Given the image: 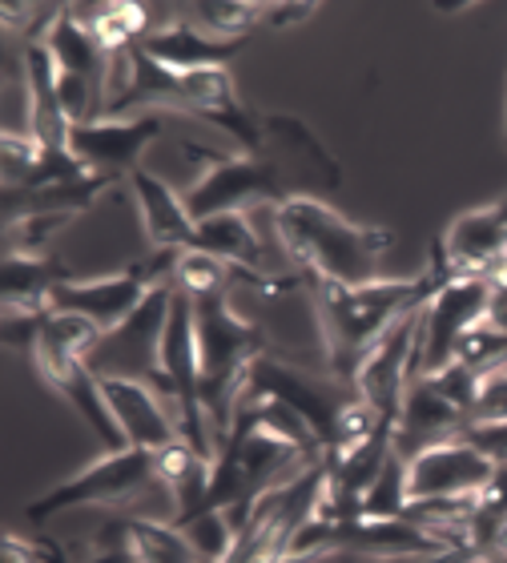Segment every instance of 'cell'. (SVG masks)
Instances as JSON below:
<instances>
[{"instance_id": "cell-1", "label": "cell", "mask_w": 507, "mask_h": 563, "mask_svg": "<svg viewBox=\"0 0 507 563\" xmlns=\"http://www.w3.org/2000/svg\"><path fill=\"white\" fill-rule=\"evenodd\" d=\"M451 278H455V271L448 266V254L439 246V238L431 242V266L423 274H415V278H378V282H366V286H334V282L310 278L322 334H327V351H331L334 378L354 387V371L363 363V354L407 310L423 306Z\"/></svg>"}, {"instance_id": "cell-2", "label": "cell", "mask_w": 507, "mask_h": 563, "mask_svg": "<svg viewBox=\"0 0 507 563\" xmlns=\"http://www.w3.org/2000/svg\"><path fill=\"white\" fill-rule=\"evenodd\" d=\"M274 218H278L286 254L310 278L334 282V286H366L383 278L378 266L395 246L390 230L351 222L310 194H286L274 206Z\"/></svg>"}, {"instance_id": "cell-3", "label": "cell", "mask_w": 507, "mask_h": 563, "mask_svg": "<svg viewBox=\"0 0 507 563\" xmlns=\"http://www.w3.org/2000/svg\"><path fill=\"white\" fill-rule=\"evenodd\" d=\"M145 487H162L154 471V451L142 446H125V451H106L93 459L89 467H81L73 479L57 483L53 492L29 504V523H48V519L77 511V507H118L133 504Z\"/></svg>"}, {"instance_id": "cell-4", "label": "cell", "mask_w": 507, "mask_h": 563, "mask_svg": "<svg viewBox=\"0 0 507 563\" xmlns=\"http://www.w3.org/2000/svg\"><path fill=\"white\" fill-rule=\"evenodd\" d=\"M169 302L174 286H154L145 302L133 310L118 330H106L101 342L85 363L93 366L97 378H133L145 387L162 390L166 399V378H162V339H166Z\"/></svg>"}, {"instance_id": "cell-5", "label": "cell", "mask_w": 507, "mask_h": 563, "mask_svg": "<svg viewBox=\"0 0 507 563\" xmlns=\"http://www.w3.org/2000/svg\"><path fill=\"white\" fill-rule=\"evenodd\" d=\"M492 302V282L487 274H460L448 286H439L423 306V327H419V363L415 378L439 375L455 358V346L472 327L487 318Z\"/></svg>"}, {"instance_id": "cell-6", "label": "cell", "mask_w": 507, "mask_h": 563, "mask_svg": "<svg viewBox=\"0 0 507 563\" xmlns=\"http://www.w3.org/2000/svg\"><path fill=\"white\" fill-rule=\"evenodd\" d=\"M283 186H278V165L266 157H250V153H222L213 165H206L198 181L181 194L194 225L206 218H222V213H246L266 201H283Z\"/></svg>"}, {"instance_id": "cell-7", "label": "cell", "mask_w": 507, "mask_h": 563, "mask_svg": "<svg viewBox=\"0 0 507 563\" xmlns=\"http://www.w3.org/2000/svg\"><path fill=\"white\" fill-rule=\"evenodd\" d=\"M427 306V302H423ZM423 306H415L363 354L354 371V390L383 422H395L403 411V395L411 387L415 363H419V327H423Z\"/></svg>"}, {"instance_id": "cell-8", "label": "cell", "mask_w": 507, "mask_h": 563, "mask_svg": "<svg viewBox=\"0 0 507 563\" xmlns=\"http://www.w3.org/2000/svg\"><path fill=\"white\" fill-rule=\"evenodd\" d=\"M33 363H36V371H41V378H45L48 387L57 390L60 399L81 415L85 427L101 439L106 451H125V446H130L125 443V431H121L118 419H113V411H109L101 378L93 375V366L85 363V358L60 351V346H53V342H36Z\"/></svg>"}, {"instance_id": "cell-9", "label": "cell", "mask_w": 507, "mask_h": 563, "mask_svg": "<svg viewBox=\"0 0 507 563\" xmlns=\"http://www.w3.org/2000/svg\"><path fill=\"white\" fill-rule=\"evenodd\" d=\"M162 137V113H137V118H101L69 130V153L93 174L130 177L142 169V153Z\"/></svg>"}, {"instance_id": "cell-10", "label": "cell", "mask_w": 507, "mask_h": 563, "mask_svg": "<svg viewBox=\"0 0 507 563\" xmlns=\"http://www.w3.org/2000/svg\"><path fill=\"white\" fill-rule=\"evenodd\" d=\"M154 290L137 266L106 278H60L48 294V310L60 314H81L101 330H118L125 318L145 302V294Z\"/></svg>"}, {"instance_id": "cell-11", "label": "cell", "mask_w": 507, "mask_h": 563, "mask_svg": "<svg viewBox=\"0 0 507 563\" xmlns=\"http://www.w3.org/2000/svg\"><path fill=\"white\" fill-rule=\"evenodd\" d=\"M472 427V419L431 383V378H411V387L403 395V411L395 419V434L390 446L399 459H419L431 446L448 443V439H463V431Z\"/></svg>"}, {"instance_id": "cell-12", "label": "cell", "mask_w": 507, "mask_h": 563, "mask_svg": "<svg viewBox=\"0 0 507 563\" xmlns=\"http://www.w3.org/2000/svg\"><path fill=\"white\" fill-rule=\"evenodd\" d=\"M496 463L467 439H448L407 463L411 499H443V495H480Z\"/></svg>"}, {"instance_id": "cell-13", "label": "cell", "mask_w": 507, "mask_h": 563, "mask_svg": "<svg viewBox=\"0 0 507 563\" xmlns=\"http://www.w3.org/2000/svg\"><path fill=\"white\" fill-rule=\"evenodd\" d=\"M101 390L109 399V411L125 431V443L142 446V451H162V446L177 443V419L169 411V402L162 399V390L133 383V378H101Z\"/></svg>"}, {"instance_id": "cell-14", "label": "cell", "mask_w": 507, "mask_h": 563, "mask_svg": "<svg viewBox=\"0 0 507 563\" xmlns=\"http://www.w3.org/2000/svg\"><path fill=\"white\" fill-rule=\"evenodd\" d=\"M439 246L448 254V266L460 274H487L492 266L507 258V213L496 206L467 210L448 225V234L439 238Z\"/></svg>"}, {"instance_id": "cell-15", "label": "cell", "mask_w": 507, "mask_h": 563, "mask_svg": "<svg viewBox=\"0 0 507 563\" xmlns=\"http://www.w3.org/2000/svg\"><path fill=\"white\" fill-rule=\"evenodd\" d=\"M142 53L162 60L166 69H225V60L238 57L242 41H222V36L201 33L198 24H189L186 16H169L166 24H157L154 33H145L137 41Z\"/></svg>"}, {"instance_id": "cell-16", "label": "cell", "mask_w": 507, "mask_h": 563, "mask_svg": "<svg viewBox=\"0 0 507 563\" xmlns=\"http://www.w3.org/2000/svg\"><path fill=\"white\" fill-rule=\"evenodd\" d=\"M154 471L162 492L177 504L174 519H169L174 528L206 511V495H210V483H213V459H206L186 439H177V443L154 451Z\"/></svg>"}, {"instance_id": "cell-17", "label": "cell", "mask_w": 507, "mask_h": 563, "mask_svg": "<svg viewBox=\"0 0 507 563\" xmlns=\"http://www.w3.org/2000/svg\"><path fill=\"white\" fill-rule=\"evenodd\" d=\"M130 189L137 210H142L150 250H189V242H194V218H189L186 201L177 198L174 189L157 174H150V169H133Z\"/></svg>"}, {"instance_id": "cell-18", "label": "cell", "mask_w": 507, "mask_h": 563, "mask_svg": "<svg viewBox=\"0 0 507 563\" xmlns=\"http://www.w3.org/2000/svg\"><path fill=\"white\" fill-rule=\"evenodd\" d=\"M262 150L271 145L278 153V162H295L302 174L319 177L327 189L342 186V165L334 162V153L322 145V137L310 130L307 121H298L295 113H262Z\"/></svg>"}, {"instance_id": "cell-19", "label": "cell", "mask_w": 507, "mask_h": 563, "mask_svg": "<svg viewBox=\"0 0 507 563\" xmlns=\"http://www.w3.org/2000/svg\"><path fill=\"white\" fill-rule=\"evenodd\" d=\"M41 45L48 48V57L57 60L60 73H77V77H89V81L106 85L109 93V77H113V57H109L106 48H101V41H97V33L89 29L85 21H77L69 12V4H60L57 21L48 24V33ZM109 113V109H106Z\"/></svg>"}, {"instance_id": "cell-20", "label": "cell", "mask_w": 507, "mask_h": 563, "mask_svg": "<svg viewBox=\"0 0 507 563\" xmlns=\"http://www.w3.org/2000/svg\"><path fill=\"white\" fill-rule=\"evenodd\" d=\"M189 250H201L210 258H222L230 266H242V271H262L271 274V254H266V242L258 238L250 213H222V218H206V222L194 225V242ZM278 278V274H274Z\"/></svg>"}, {"instance_id": "cell-21", "label": "cell", "mask_w": 507, "mask_h": 563, "mask_svg": "<svg viewBox=\"0 0 507 563\" xmlns=\"http://www.w3.org/2000/svg\"><path fill=\"white\" fill-rule=\"evenodd\" d=\"M60 278H69V271L57 258H4V310H48V294Z\"/></svg>"}, {"instance_id": "cell-22", "label": "cell", "mask_w": 507, "mask_h": 563, "mask_svg": "<svg viewBox=\"0 0 507 563\" xmlns=\"http://www.w3.org/2000/svg\"><path fill=\"white\" fill-rule=\"evenodd\" d=\"M181 12H189L186 21L198 24L201 33L222 36V41H242L250 29H258L266 16V4H242V0H198L186 4Z\"/></svg>"}, {"instance_id": "cell-23", "label": "cell", "mask_w": 507, "mask_h": 563, "mask_svg": "<svg viewBox=\"0 0 507 563\" xmlns=\"http://www.w3.org/2000/svg\"><path fill=\"white\" fill-rule=\"evenodd\" d=\"M234 271L238 266H230L222 258H210L201 250H181L174 290L189 294V298H225V294L234 290Z\"/></svg>"}, {"instance_id": "cell-24", "label": "cell", "mask_w": 507, "mask_h": 563, "mask_svg": "<svg viewBox=\"0 0 507 563\" xmlns=\"http://www.w3.org/2000/svg\"><path fill=\"white\" fill-rule=\"evenodd\" d=\"M130 536H133L137 563H198V555L186 543L181 528H174L169 519L162 523V519L130 516Z\"/></svg>"}, {"instance_id": "cell-25", "label": "cell", "mask_w": 507, "mask_h": 563, "mask_svg": "<svg viewBox=\"0 0 507 563\" xmlns=\"http://www.w3.org/2000/svg\"><path fill=\"white\" fill-rule=\"evenodd\" d=\"M407 504H411V487H407V459H399L395 451H390V459L383 463V471H378V479L366 487L359 516H366V519H403Z\"/></svg>"}, {"instance_id": "cell-26", "label": "cell", "mask_w": 507, "mask_h": 563, "mask_svg": "<svg viewBox=\"0 0 507 563\" xmlns=\"http://www.w3.org/2000/svg\"><path fill=\"white\" fill-rule=\"evenodd\" d=\"M177 528H181L186 543L194 548L198 563H225L238 543L234 519L225 516V511H201V516L186 519V523H177Z\"/></svg>"}, {"instance_id": "cell-27", "label": "cell", "mask_w": 507, "mask_h": 563, "mask_svg": "<svg viewBox=\"0 0 507 563\" xmlns=\"http://www.w3.org/2000/svg\"><path fill=\"white\" fill-rule=\"evenodd\" d=\"M101 334H106V330L93 327L89 318H81V314H60V310H48L45 330H41V342H53V346H60V351L77 354V358H89V354H93V346L101 342Z\"/></svg>"}, {"instance_id": "cell-28", "label": "cell", "mask_w": 507, "mask_h": 563, "mask_svg": "<svg viewBox=\"0 0 507 563\" xmlns=\"http://www.w3.org/2000/svg\"><path fill=\"white\" fill-rule=\"evenodd\" d=\"M504 419H507V366L499 363L480 375L472 422H504Z\"/></svg>"}, {"instance_id": "cell-29", "label": "cell", "mask_w": 507, "mask_h": 563, "mask_svg": "<svg viewBox=\"0 0 507 563\" xmlns=\"http://www.w3.org/2000/svg\"><path fill=\"white\" fill-rule=\"evenodd\" d=\"M431 383H436L443 395H448L455 407H460L467 419H472V407H475V387H480V375L475 371H467L463 363H448L439 375H427Z\"/></svg>"}, {"instance_id": "cell-30", "label": "cell", "mask_w": 507, "mask_h": 563, "mask_svg": "<svg viewBox=\"0 0 507 563\" xmlns=\"http://www.w3.org/2000/svg\"><path fill=\"white\" fill-rule=\"evenodd\" d=\"M463 439L472 446H480L492 463H507V419L504 422H472Z\"/></svg>"}, {"instance_id": "cell-31", "label": "cell", "mask_w": 507, "mask_h": 563, "mask_svg": "<svg viewBox=\"0 0 507 563\" xmlns=\"http://www.w3.org/2000/svg\"><path fill=\"white\" fill-rule=\"evenodd\" d=\"M480 511L492 519H499L504 523L507 519V463H496V471H492V479L480 487Z\"/></svg>"}, {"instance_id": "cell-32", "label": "cell", "mask_w": 507, "mask_h": 563, "mask_svg": "<svg viewBox=\"0 0 507 563\" xmlns=\"http://www.w3.org/2000/svg\"><path fill=\"white\" fill-rule=\"evenodd\" d=\"M315 12H319V4H266L262 24H271V29H290V24L310 21Z\"/></svg>"}, {"instance_id": "cell-33", "label": "cell", "mask_w": 507, "mask_h": 563, "mask_svg": "<svg viewBox=\"0 0 507 563\" xmlns=\"http://www.w3.org/2000/svg\"><path fill=\"white\" fill-rule=\"evenodd\" d=\"M0 560L4 563H45V552H41V543H24L16 536H4L0 543Z\"/></svg>"}, {"instance_id": "cell-34", "label": "cell", "mask_w": 507, "mask_h": 563, "mask_svg": "<svg viewBox=\"0 0 507 563\" xmlns=\"http://www.w3.org/2000/svg\"><path fill=\"white\" fill-rule=\"evenodd\" d=\"M41 552H45V563H73V555L53 540H41Z\"/></svg>"}, {"instance_id": "cell-35", "label": "cell", "mask_w": 507, "mask_h": 563, "mask_svg": "<svg viewBox=\"0 0 507 563\" xmlns=\"http://www.w3.org/2000/svg\"><path fill=\"white\" fill-rule=\"evenodd\" d=\"M496 552H507V519L499 523V540H496Z\"/></svg>"}, {"instance_id": "cell-36", "label": "cell", "mask_w": 507, "mask_h": 563, "mask_svg": "<svg viewBox=\"0 0 507 563\" xmlns=\"http://www.w3.org/2000/svg\"><path fill=\"white\" fill-rule=\"evenodd\" d=\"M342 563H378V560H366V555H342Z\"/></svg>"}, {"instance_id": "cell-37", "label": "cell", "mask_w": 507, "mask_h": 563, "mask_svg": "<svg viewBox=\"0 0 507 563\" xmlns=\"http://www.w3.org/2000/svg\"><path fill=\"white\" fill-rule=\"evenodd\" d=\"M499 210H504V213H507V198H504V201H499Z\"/></svg>"}, {"instance_id": "cell-38", "label": "cell", "mask_w": 507, "mask_h": 563, "mask_svg": "<svg viewBox=\"0 0 507 563\" xmlns=\"http://www.w3.org/2000/svg\"><path fill=\"white\" fill-rule=\"evenodd\" d=\"M504 150H507V133H504Z\"/></svg>"}, {"instance_id": "cell-39", "label": "cell", "mask_w": 507, "mask_h": 563, "mask_svg": "<svg viewBox=\"0 0 507 563\" xmlns=\"http://www.w3.org/2000/svg\"><path fill=\"white\" fill-rule=\"evenodd\" d=\"M472 563H484V560H472Z\"/></svg>"}]
</instances>
